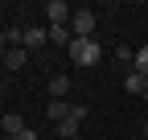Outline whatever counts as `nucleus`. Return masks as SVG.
<instances>
[{
    "label": "nucleus",
    "instance_id": "nucleus-1",
    "mask_svg": "<svg viewBox=\"0 0 148 140\" xmlns=\"http://www.w3.org/2000/svg\"><path fill=\"white\" fill-rule=\"evenodd\" d=\"M70 58L78 62V66H99L103 62V45L95 37H74L70 41Z\"/></svg>",
    "mask_w": 148,
    "mask_h": 140
},
{
    "label": "nucleus",
    "instance_id": "nucleus-2",
    "mask_svg": "<svg viewBox=\"0 0 148 140\" xmlns=\"http://www.w3.org/2000/svg\"><path fill=\"white\" fill-rule=\"evenodd\" d=\"M70 33H74V37H95V12H90V8H78L74 21H70Z\"/></svg>",
    "mask_w": 148,
    "mask_h": 140
},
{
    "label": "nucleus",
    "instance_id": "nucleus-3",
    "mask_svg": "<svg viewBox=\"0 0 148 140\" xmlns=\"http://www.w3.org/2000/svg\"><path fill=\"white\" fill-rule=\"evenodd\" d=\"M45 16H49V25H70L74 21V8L66 4V0H49V4H45Z\"/></svg>",
    "mask_w": 148,
    "mask_h": 140
},
{
    "label": "nucleus",
    "instance_id": "nucleus-4",
    "mask_svg": "<svg viewBox=\"0 0 148 140\" xmlns=\"http://www.w3.org/2000/svg\"><path fill=\"white\" fill-rule=\"evenodd\" d=\"M53 128H58V140H82V136H78V128H82V119L74 115V111H70L66 119H58V124H53Z\"/></svg>",
    "mask_w": 148,
    "mask_h": 140
},
{
    "label": "nucleus",
    "instance_id": "nucleus-5",
    "mask_svg": "<svg viewBox=\"0 0 148 140\" xmlns=\"http://www.w3.org/2000/svg\"><path fill=\"white\" fill-rule=\"evenodd\" d=\"M144 86H148V78L140 74V70H127V74H123V91L127 95H144Z\"/></svg>",
    "mask_w": 148,
    "mask_h": 140
},
{
    "label": "nucleus",
    "instance_id": "nucleus-6",
    "mask_svg": "<svg viewBox=\"0 0 148 140\" xmlns=\"http://www.w3.org/2000/svg\"><path fill=\"white\" fill-rule=\"evenodd\" d=\"M45 41H49V29H33V25L21 29V45H25V49H29V45H45Z\"/></svg>",
    "mask_w": 148,
    "mask_h": 140
},
{
    "label": "nucleus",
    "instance_id": "nucleus-7",
    "mask_svg": "<svg viewBox=\"0 0 148 140\" xmlns=\"http://www.w3.org/2000/svg\"><path fill=\"white\" fill-rule=\"evenodd\" d=\"M74 111V103H66V99H49V107H45V115L53 119V124H58V119H66Z\"/></svg>",
    "mask_w": 148,
    "mask_h": 140
},
{
    "label": "nucleus",
    "instance_id": "nucleus-8",
    "mask_svg": "<svg viewBox=\"0 0 148 140\" xmlns=\"http://www.w3.org/2000/svg\"><path fill=\"white\" fill-rule=\"evenodd\" d=\"M25 54H29L25 45H12V49H4V66H8V70H21V66H25Z\"/></svg>",
    "mask_w": 148,
    "mask_h": 140
},
{
    "label": "nucleus",
    "instance_id": "nucleus-9",
    "mask_svg": "<svg viewBox=\"0 0 148 140\" xmlns=\"http://www.w3.org/2000/svg\"><path fill=\"white\" fill-rule=\"evenodd\" d=\"M49 41H53V45H66V49H70V41H74L70 25H49Z\"/></svg>",
    "mask_w": 148,
    "mask_h": 140
},
{
    "label": "nucleus",
    "instance_id": "nucleus-10",
    "mask_svg": "<svg viewBox=\"0 0 148 140\" xmlns=\"http://www.w3.org/2000/svg\"><path fill=\"white\" fill-rule=\"evenodd\" d=\"M29 124H25V115H16V111H8L4 115V136H16V132H25Z\"/></svg>",
    "mask_w": 148,
    "mask_h": 140
},
{
    "label": "nucleus",
    "instance_id": "nucleus-11",
    "mask_svg": "<svg viewBox=\"0 0 148 140\" xmlns=\"http://www.w3.org/2000/svg\"><path fill=\"white\" fill-rule=\"evenodd\" d=\"M66 91H70V78H66V74H53V78H49V95H53V99H62Z\"/></svg>",
    "mask_w": 148,
    "mask_h": 140
},
{
    "label": "nucleus",
    "instance_id": "nucleus-12",
    "mask_svg": "<svg viewBox=\"0 0 148 140\" xmlns=\"http://www.w3.org/2000/svg\"><path fill=\"white\" fill-rule=\"evenodd\" d=\"M132 70H140V74L148 78V45H140V49H136V66H132Z\"/></svg>",
    "mask_w": 148,
    "mask_h": 140
},
{
    "label": "nucleus",
    "instance_id": "nucleus-13",
    "mask_svg": "<svg viewBox=\"0 0 148 140\" xmlns=\"http://www.w3.org/2000/svg\"><path fill=\"white\" fill-rule=\"evenodd\" d=\"M115 58H119L123 66H136V49H127V45H119V49H115Z\"/></svg>",
    "mask_w": 148,
    "mask_h": 140
},
{
    "label": "nucleus",
    "instance_id": "nucleus-14",
    "mask_svg": "<svg viewBox=\"0 0 148 140\" xmlns=\"http://www.w3.org/2000/svg\"><path fill=\"white\" fill-rule=\"evenodd\" d=\"M4 140H41V136H37V128H25V132H16V136H4Z\"/></svg>",
    "mask_w": 148,
    "mask_h": 140
},
{
    "label": "nucleus",
    "instance_id": "nucleus-15",
    "mask_svg": "<svg viewBox=\"0 0 148 140\" xmlns=\"http://www.w3.org/2000/svg\"><path fill=\"white\" fill-rule=\"evenodd\" d=\"M0 49H4V33H0Z\"/></svg>",
    "mask_w": 148,
    "mask_h": 140
},
{
    "label": "nucleus",
    "instance_id": "nucleus-16",
    "mask_svg": "<svg viewBox=\"0 0 148 140\" xmlns=\"http://www.w3.org/2000/svg\"><path fill=\"white\" fill-rule=\"evenodd\" d=\"M144 99H148V86H144Z\"/></svg>",
    "mask_w": 148,
    "mask_h": 140
},
{
    "label": "nucleus",
    "instance_id": "nucleus-17",
    "mask_svg": "<svg viewBox=\"0 0 148 140\" xmlns=\"http://www.w3.org/2000/svg\"><path fill=\"white\" fill-rule=\"evenodd\" d=\"M144 136H148V124H144Z\"/></svg>",
    "mask_w": 148,
    "mask_h": 140
}]
</instances>
